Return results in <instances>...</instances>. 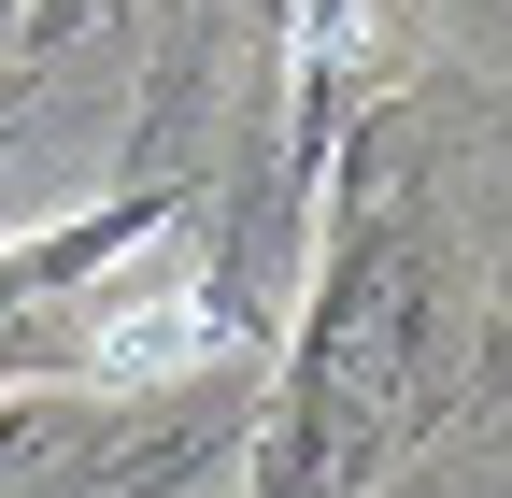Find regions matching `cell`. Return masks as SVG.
I'll return each mask as SVG.
<instances>
[{
    "label": "cell",
    "mask_w": 512,
    "mask_h": 498,
    "mask_svg": "<svg viewBox=\"0 0 512 498\" xmlns=\"http://www.w3.org/2000/svg\"><path fill=\"white\" fill-rule=\"evenodd\" d=\"M72 15H100V0H0V57H57Z\"/></svg>",
    "instance_id": "obj_3"
},
{
    "label": "cell",
    "mask_w": 512,
    "mask_h": 498,
    "mask_svg": "<svg viewBox=\"0 0 512 498\" xmlns=\"http://www.w3.org/2000/svg\"><path fill=\"white\" fill-rule=\"evenodd\" d=\"M242 342L256 314L200 257V214L171 185H128L114 214L0 257V385H171V370H228Z\"/></svg>",
    "instance_id": "obj_2"
},
{
    "label": "cell",
    "mask_w": 512,
    "mask_h": 498,
    "mask_svg": "<svg viewBox=\"0 0 512 498\" xmlns=\"http://www.w3.org/2000/svg\"><path fill=\"white\" fill-rule=\"evenodd\" d=\"M512 470V157H470L456 100L370 114L342 157L328 299L256 427V498H427Z\"/></svg>",
    "instance_id": "obj_1"
}]
</instances>
